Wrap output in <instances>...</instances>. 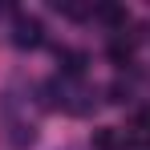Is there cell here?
Here are the masks:
<instances>
[{
	"mask_svg": "<svg viewBox=\"0 0 150 150\" xmlns=\"http://www.w3.org/2000/svg\"><path fill=\"white\" fill-rule=\"evenodd\" d=\"M110 61H114V65H126V61H130V45H126V41H114V45H110Z\"/></svg>",
	"mask_w": 150,
	"mask_h": 150,
	"instance_id": "obj_5",
	"label": "cell"
},
{
	"mask_svg": "<svg viewBox=\"0 0 150 150\" xmlns=\"http://www.w3.org/2000/svg\"><path fill=\"white\" fill-rule=\"evenodd\" d=\"M93 146L98 150H114L118 146V134H114V130H98V134H93Z\"/></svg>",
	"mask_w": 150,
	"mask_h": 150,
	"instance_id": "obj_4",
	"label": "cell"
},
{
	"mask_svg": "<svg viewBox=\"0 0 150 150\" xmlns=\"http://www.w3.org/2000/svg\"><path fill=\"white\" fill-rule=\"evenodd\" d=\"M93 12H98L105 25H114V28H122V25H126V8H118V4H98Z\"/></svg>",
	"mask_w": 150,
	"mask_h": 150,
	"instance_id": "obj_3",
	"label": "cell"
},
{
	"mask_svg": "<svg viewBox=\"0 0 150 150\" xmlns=\"http://www.w3.org/2000/svg\"><path fill=\"white\" fill-rule=\"evenodd\" d=\"M57 61H61V69H65L69 77L85 73V53H77V49H57Z\"/></svg>",
	"mask_w": 150,
	"mask_h": 150,
	"instance_id": "obj_2",
	"label": "cell"
},
{
	"mask_svg": "<svg viewBox=\"0 0 150 150\" xmlns=\"http://www.w3.org/2000/svg\"><path fill=\"white\" fill-rule=\"evenodd\" d=\"M12 41H16L21 49H37V45H41V21L21 12V16L12 21Z\"/></svg>",
	"mask_w": 150,
	"mask_h": 150,
	"instance_id": "obj_1",
	"label": "cell"
}]
</instances>
